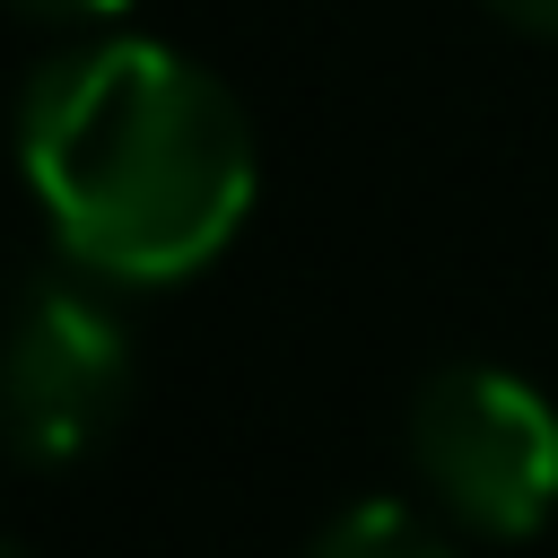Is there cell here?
Instances as JSON below:
<instances>
[{
  "mask_svg": "<svg viewBox=\"0 0 558 558\" xmlns=\"http://www.w3.org/2000/svg\"><path fill=\"white\" fill-rule=\"evenodd\" d=\"M17 166L52 244L122 288L192 279L253 209L244 105L148 35L52 52L17 96Z\"/></svg>",
  "mask_w": 558,
  "mask_h": 558,
  "instance_id": "6da1fadb",
  "label": "cell"
},
{
  "mask_svg": "<svg viewBox=\"0 0 558 558\" xmlns=\"http://www.w3.org/2000/svg\"><path fill=\"white\" fill-rule=\"evenodd\" d=\"M131 410V331L96 296V270L26 279L9 340H0V436L17 462L61 471L87 462Z\"/></svg>",
  "mask_w": 558,
  "mask_h": 558,
  "instance_id": "7a4b0ae2",
  "label": "cell"
},
{
  "mask_svg": "<svg viewBox=\"0 0 558 558\" xmlns=\"http://www.w3.org/2000/svg\"><path fill=\"white\" fill-rule=\"evenodd\" d=\"M410 462L453 523L523 541L558 506V410L506 366H445L410 401Z\"/></svg>",
  "mask_w": 558,
  "mask_h": 558,
  "instance_id": "3957f363",
  "label": "cell"
},
{
  "mask_svg": "<svg viewBox=\"0 0 558 558\" xmlns=\"http://www.w3.org/2000/svg\"><path fill=\"white\" fill-rule=\"evenodd\" d=\"M305 558H453V549H445V532H436V523H418L410 506L366 497V506L331 514V523L314 532V549H305Z\"/></svg>",
  "mask_w": 558,
  "mask_h": 558,
  "instance_id": "277c9868",
  "label": "cell"
},
{
  "mask_svg": "<svg viewBox=\"0 0 558 558\" xmlns=\"http://www.w3.org/2000/svg\"><path fill=\"white\" fill-rule=\"evenodd\" d=\"M26 17H52V26H87V17H113L122 0H17Z\"/></svg>",
  "mask_w": 558,
  "mask_h": 558,
  "instance_id": "5b68a950",
  "label": "cell"
},
{
  "mask_svg": "<svg viewBox=\"0 0 558 558\" xmlns=\"http://www.w3.org/2000/svg\"><path fill=\"white\" fill-rule=\"evenodd\" d=\"M506 26H523V35H549L558 44V0H488Z\"/></svg>",
  "mask_w": 558,
  "mask_h": 558,
  "instance_id": "8992f818",
  "label": "cell"
},
{
  "mask_svg": "<svg viewBox=\"0 0 558 558\" xmlns=\"http://www.w3.org/2000/svg\"><path fill=\"white\" fill-rule=\"evenodd\" d=\"M0 558H35V549H17V541H0Z\"/></svg>",
  "mask_w": 558,
  "mask_h": 558,
  "instance_id": "52a82bcc",
  "label": "cell"
}]
</instances>
